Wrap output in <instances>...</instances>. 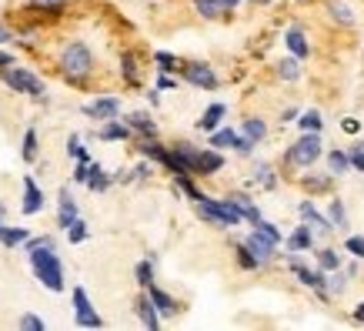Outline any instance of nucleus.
<instances>
[{
    "instance_id": "obj_52",
    "label": "nucleus",
    "mask_w": 364,
    "mask_h": 331,
    "mask_svg": "<svg viewBox=\"0 0 364 331\" xmlns=\"http://www.w3.org/2000/svg\"><path fill=\"white\" fill-rule=\"evenodd\" d=\"M14 64V57L7 54V51H0V70H4V67H11Z\"/></svg>"
},
{
    "instance_id": "obj_16",
    "label": "nucleus",
    "mask_w": 364,
    "mask_h": 331,
    "mask_svg": "<svg viewBox=\"0 0 364 331\" xmlns=\"http://www.w3.org/2000/svg\"><path fill=\"white\" fill-rule=\"evenodd\" d=\"M137 318L144 321V328H161V315H157V308H154V301L147 298V295H141L137 298Z\"/></svg>"
},
{
    "instance_id": "obj_25",
    "label": "nucleus",
    "mask_w": 364,
    "mask_h": 331,
    "mask_svg": "<svg viewBox=\"0 0 364 331\" xmlns=\"http://www.w3.org/2000/svg\"><path fill=\"white\" fill-rule=\"evenodd\" d=\"M254 177H257V184L267 191L277 188V177H274V167L267 164V161H261V164H254Z\"/></svg>"
},
{
    "instance_id": "obj_8",
    "label": "nucleus",
    "mask_w": 364,
    "mask_h": 331,
    "mask_svg": "<svg viewBox=\"0 0 364 331\" xmlns=\"http://www.w3.org/2000/svg\"><path fill=\"white\" fill-rule=\"evenodd\" d=\"M84 114L94 117V121H114L121 114V100L117 98H100L94 104H84Z\"/></svg>"
},
{
    "instance_id": "obj_36",
    "label": "nucleus",
    "mask_w": 364,
    "mask_h": 331,
    "mask_svg": "<svg viewBox=\"0 0 364 331\" xmlns=\"http://www.w3.org/2000/svg\"><path fill=\"white\" fill-rule=\"evenodd\" d=\"M254 231H261L267 238V241H274V244H281V231H277V224H271V221H257V224H254Z\"/></svg>"
},
{
    "instance_id": "obj_54",
    "label": "nucleus",
    "mask_w": 364,
    "mask_h": 331,
    "mask_svg": "<svg viewBox=\"0 0 364 331\" xmlns=\"http://www.w3.org/2000/svg\"><path fill=\"white\" fill-rule=\"evenodd\" d=\"M224 7H228V11H231V7H237V4H241V0H221Z\"/></svg>"
},
{
    "instance_id": "obj_43",
    "label": "nucleus",
    "mask_w": 364,
    "mask_h": 331,
    "mask_svg": "<svg viewBox=\"0 0 364 331\" xmlns=\"http://www.w3.org/2000/svg\"><path fill=\"white\" fill-rule=\"evenodd\" d=\"M67 151H70V157H77V161H90L87 157V151H84V144H80V137L74 134L70 141H67Z\"/></svg>"
},
{
    "instance_id": "obj_32",
    "label": "nucleus",
    "mask_w": 364,
    "mask_h": 331,
    "mask_svg": "<svg viewBox=\"0 0 364 331\" xmlns=\"http://www.w3.org/2000/svg\"><path fill=\"white\" fill-rule=\"evenodd\" d=\"M328 214H331V228H348V211H344V204L338 198L328 204Z\"/></svg>"
},
{
    "instance_id": "obj_10",
    "label": "nucleus",
    "mask_w": 364,
    "mask_h": 331,
    "mask_svg": "<svg viewBox=\"0 0 364 331\" xmlns=\"http://www.w3.org/2000/svg\"><path fill=\"white\" fill-rule=\"evenodd\" d=\"M221 167H224V157L218 154V151H200V147H198V157H194V167H191V174L208 177V174H218Z\"/></svg>"
},
{
    "instance_id": "obj_3",
    "label": "nucleus",
    "mask_w": 364,
    "mask_h": 331,
    "mask_svg": "<svg viewBox=\"0 0 364 331\" xmlns=\"http://www.w3.org/2000/svg\"><path fill=\"white\" fill-rule=\"evenodd\" d=\"M194 204H198L200 221H208L214 228H234V224H241V214H237V208H234L228 198L214 201V198H208V194H200Z\"/></svg>"
},
{
    "instance_id": "obj_2",
    "label": "nucleus",
    "mask_w": 364,
    "mask_h": 331,
    "mask_svg": "<svg viewBox=\"0 0 364 331\" xmlns=\"http://www.w3.org/2000/svg\"><path fill=\"white\" fill-rule=\"evenodd\" d=\"M90 70H94V54H90V47L84 41H74V44H67L60 51V74L67 80L84 84L90 78Z\"/></svg>"
},
{
    "instance_id": "obj_15",
    "label": "nucleus",
    "mask_w": 364,
    "mask_h": 331,
    "mask_svg": "<svg viewBox=\"0 0 364 331\" xmlns=\"http://www.w3.org/2000/svg\"><path fill=\"white\" fill-rule=\"evenodd\" d=\"M311 248H314V231H308V224L294 228V234L287 238V251L298 254V251H311Z\"/></svg>"
},
{
    "instance_id": "obj_35",
    "label": "nucleus",
    "mask_w": 364,
    "mask_h": 331,
    "mask_svg": "<svg viewBox=\"0 0 364 331\" xmlns=\"http://www.w3.org/2000/svg\"><path fill=\"white\" fill-rule=\"evenodd\" d=\"M67 238H70V244H80L84 238H87V224L80 218H74L70 221V228H67Z\"/></svg>"
},
{
    "instance_id": "obj_31",
    "label": "nucleus",
    "mask_w": 364,
    "mask_h": 331,
    "mask_svg": "<svg viewBox=\"0 0 364 331\" xmlns=\"http://www.w3.org/2000/svg\"><path fill=\"white\" fill-rule=\"evenodd\" d=\"M318 265H321V271H338V268H341V254L334 251V248H321Z\"/></svg>"
},
{
    "instance_id": "obj_56",
    "label": "nucleus",
    "mask_w": 364,
    "mask_h": 331,
    "mask_svg": "<svg viewBox=\"0 0 364 331\" xmlns=\"http://www.w3.org/2000/svg\"><path fill=\"white\" fill-rule=\"evenodd\" d=\"M261 4H264V0H261Z\"/></svg>"
},
{
    "instance_id": "obj_48",
    "label": "nucleus",
    "mask_w": 364,
    "mask_h": 331,
    "mask_svg": "<svg viewBox=\"0 0 364 331\" xmlns=\"http://www.w3.org/2000/svg\"><path fill=\"white\" fill-rule=\"evenodd\" d=\"M344 248H348L354 258H364V238H348V241H344Z\"/></svg>"
},
{
    "instance_id": "obj_24",
    "label": "nucleus",
    "mask_w": 364,
    "mask_h": 331,
    "mask_svg": "<svg viewBox=\"0 0 364 331\" xmlns=\"http://www.w3.org/2000/svg\"><path fill=\"white\" fill-rule=\"evenodd\" d=\"M27 238H31L27 228H4V224H0V244H4V248H17V244H23Z\"/></svg>"
},
{
    "instance_id": "obj_40",
    "label": "nucleus",
    "mask_w": 364,
    "mask_h": 331,
    "mask_svg": "<svg viewBox=\"0 0 364 331\" xmlns=\"http://www.w3.org/2000/svg\"><path fill=\"white\" fill-rule=\"evenodd\" d=\"M157 64H161V74H174V70H181V61H177L174 54H157Z\"/></svg>"
},
{
    "instance_id": "obj_11",
    "label": "nucleus",
    "mask_w": 364,
    "mask_h": 331,
    "mask_svg": "<svg viewBox=\"0 0 364 331\" xmlns=\"http://www.w3.org/2000/svg\"><path fill=\"white\" fill-rule=\"evenodd\" d=\"M44 208V191L37 188L33 177H23V214H37Z\"/></svg>"
},
{
    "instance_id": "obj_55",
    "label": "nucleus",
    "mask_w": 364,
    "mask_h": 331,
    "mask_svg": "<svg viewBox=\"0 0 364 331\" xmlns=\"http://www.w3.org/2000/svg\"><path fill=\"white\" fill-rule=\"evenodd\" d=\"M0 41H11V37H7V31H0Z\"/></svg>"
},
{
    "instance_id": "obj_30",
    "label": "nucleus",
    "mask_w": 364,
    "mask_h": 331,
    "mask_svg": "<svg viewBox=\"0 0 364 331\" xmlns=\"http://www.w3.org/2000/svg\"><path fill=\"white\" fill-rule=\"evenodd\" d=\"M277 78L281 80H298L301 78L298 57H284V61H277Z\"/></svg>"
},
{
    "instance_id": "obj_27",
    "label": "nucleus",
    "mask_w": 364,
    "mask_h": 331,
    "mask_svg": "<svg viewBox=\"0 0 364 331\" xmlns=\"http://www.w3.org/2000/svg\"><path fill=\"white\" fill-rule=\"evenodd\" d=\"M90 191H107L111 188V177L104 174V167L100 164H90V174H87V181H84Z\"/></svg>"
},
{
    "instance_id": "obj_33",
    "label": "nucleus",
    "mask_w": 364,
    "mask_h": 331,
    "mask_svg": "<svg viewBox=\"0 0 364 331\" xmlns=\"http://www.w3.org/2000/svg\"><path fill=\"white\" fill-rule=\"evenodd\" d=\"M331 17H334L338 23H344V27H351V23H354V14L344 7L341 0H331Z\"/></svg>"
},
{
    "instance_id": "obj_50",
    "label": "nucleus",
    "mask_w": 364,
    "mask_h": 331,
    "mask_svg": "<svg viewBox=\"0 0 364 331\" xmlns=\"http://www.w3.org/2000/svg\"><path fill=\"white\" fill-rule=\"evenodd\" d=\"M341 127H344V134H358L361 131V121H358V117H344Z\"/></svg>"
},
{
    "instance_id": "obj_34",
    "label": "nucleus",
    "mask_w": 364,
    "mask_h": 331,
    "mask_svg": "<svg viewBox=\"0 0 364 331\" xmlns=\"http://www.w3.org/2000/svg\"><path fill=\"white\" fill-rule=\"evenodd\" d=\"M21 154H23V161H37V131H33V127L23 134V151Z\"/></svg>"
},
{
    "instance_id": "obj_26",
    "label": "nucleus",
    "mask_w": 364,
    "mask_h": 331,
    "mask_svg": "<svg viewBox=\"0 0 364 331\" xmlns=\"http://www.w3.org/2000/svg\"><path fill=\"white\" fill-rule=\"evenodd\" d=\"M237 141H241V137H237L231 127H221V131L214 127V131H210V147H237Z\"/></svg>"
},
{
    "instance_id": "obj_21",
    "label": "nucleus",
    "mask_w": 364,
    "mask_h": 331,
    "mask_svg": "<svg viewBox=\"0 0 364 331\" xmlns=\"http://www.w3.org/2000/svg\"><path fill=\"white\" fill-rule=\"evenodd\" d=\"M348 171H351L348 151H338V147H334L331 154H328V174H331V177H341V174H348Z\"/></svg>"
},
{
    "instance_id": "obj_49",
    "label": "nucleus",
    "mask_w": 364,
    "mask_h": 331,
    "mask_svg": "<svg viewBox=\"0 0 364 331\" xmlns=\"http://www.w3.org/2000/svg\"><path fill=\"white\" fill-rule=\"evenodd\" d=\"M87 174H90V161H77V171H74V181H77V184H84V181H87Z\"/></svg>"
},
{
    "instance_id": "obj_7",
    "label": "nucleus",
    "mask_w": 364,
    "mask_h": 331,
    "mask_svg": "<svg viewBox=\"0 0 364 331\" xmlns=\"http://www.w3.org/2000/svg\"><path fill=\"white\" fill-rule=\"evenodd\" d=\"M181 70H184V80H188V84H194V88H204V90H214V88H218V74H214L208 64H200V61H194V64H184Z\"/></svg>"
},
{
    "instance_id": "obj_29",
    "label": "nucleus",
    "mask_w": 364,
    "mask_h": 331,
    "mask_svg": "<svg viewBox=\"0 0 364 331\" xmlns=\"http://www.w3.org/2000/svg\"><path fill=\"white\" fill-rule=\"evenodd\" d=\"M194 7H198L200 17H208V21H218L224 14V4L221 0H194Z\"/></svg>"
},
{
    "instance_id": "obj_13",
    "label": "nucleus",
    "mask_w": 364,
    "mask_h": 331,
    "mask_svg": "<svg viewBox=\"0 0 364 331\" xmlns=\"http://www.w3.org/2000/svg\"><path fill=\"white\" fill-rule=\"evenodd\" d=\"M147 298L154 301L157 315H164V318H171V315H177V301L167 295V291H161L157 285H147Z\"/></svg>"
},
{
    "instance_id": "obj_9",
    "label": "nucleus",
    "mask_w": 364,
    "mask_h": 331,
    "mask_svg": "<svg viewBox=\"0 0 364 331\" xmlns=\"http://www.w3.org/2000/svg\"><path fill=\"white\" fill-rule=\"evenodd\" d=\"M244 248H247V251H251L254 258H257V265H267V261L274 258V248H277V244H274V241H267V238H264L261 231H251V238L244 241Z\"/></svg>"
},
{
    "instance_id": "obj_22",
    "label": "nucleus",
    "mask_w": 364,
    "mask_h": 331,
    "mask_svg": "<svg viewBox=\"0 0 364 331\" xmlns=\"http://www.w3.org/2000/svg\"><path fill=\"white\" fill-rule=\"evenodd\" d=\"M224 114H228V107H224V104H210V107L204 110V117L198 121V127H200V131H208V134H210L214 127H218V124H221Z\"/></svg>"
},
{
    "instance_id": "obj_44",
    "label": "nucleus",
    "mask_w": 364,
    "mask_h": 331,
    "mask_svg": "<svg viewBox=\"0 0 364 331\" xmlns=\"http://www.w3.org/2000/svg\"><path fill=\"white\" fill-rule=\"evenodd\" d=\"M27 4H31V7H41V11H47V14H57L67 0H27Z\"/></svg>"
},
{
    "instance_id": "obj_12",
    "label": "nucleus",
    "mask_w": 364,
    "mask_h": 331,
    "mask_svg": "<svg viewBox=\"0 0 364 331\" xmlns=\"http://www.w3.org/2000/svg\"><path fill=\"white\" fill-rule=\"evenodd\" d=\"M291 268H294V275L301 278V285L314 288V291H318L321 298H324V295H328V291H324V275H321V271H308V268L301 265L298 258H291Z\"/></svg>"
},
{
    "instance_id": "obj_17",
    "label": "nucleus",
    "mask_w": 364,
    "mask_h": 331,
    "mask_svg": "<svg viewBox=\"0 0 364 331\" xmlns=\"http://www.w3.org/2000/svg\"><path fill=\"white\" fill-rule=\"evenodd\" d=\"M127 127H131V131H137L141 137H157V124L151 121V114H144V110H137V114H131V117H127Z\"/></svg>"
},
{
    "instance_id": "obj_23",
    "label": "nucleus",
    "mask_w": 364,
    "mask_h": 331,
    "mask_svg": "<svg viewBox=\"0 0 364 331\" xmlns=\"http://www.w3.org/2000/svg\"><path fill=\"white\" fill-rule=\"evenodd\" d=\"M100 137H104V141H127V137H131V127H127V124H117V117H114V121H104Z\"/></svg>"
},
{
    "instance_id": "obj_1",
    "label": "nucleus",
    "mask_w": 364,
    "mask_h": 331,
    "mask_svg": "<svg viewBox=\"0 0 364 331\" xmlns=\"http://www.w3.org/2000/svg\"><path fill=\"white\" fill-rule=\"evenodd\" d=\"M27 258H31V268L37 281L50 291H64V268H60V258L54 251V241L50 238H27Z\"/></svg>"
},
{
    "instance_id": "obj_5",
    "label": "nucleus",
    "mask_w": 364,
    "mask_h": 331,
    "mask_svg": "<svg viewBox=\"0 0 364 331\" xmlns=\"http://www.w3.org/2000/svg\"><path fill=\"white\" fill-rule=\"evenodd\" d=\"M4 74V84L7 88H14V90H21V94H31V98H37V100H44V84H41V78H33L27 67H4L0 70Z\"/></svg>"
},
{
    "instance_id": "obj_39",
    "label": "nucleus",
    "mask_w": 364,
    "mask_h": 331,
    "mask_svg": "<svg viewBox=\"0 0 364 331\" xmlns=\"http://www.w3.org/2000/svg\"><path fill=\"white\" fill-rule=\"evenodd\" d=\"M137 285L141 288L154 285V265H151V261H141V265H137Z\"/></svg>"
},
{
    "instance_id": "obj_37",
    "label": "nucleus",
    "mask_w": 364,
    "mask_h": 331,
    "mask_svg": "<svg viewBox=\"0 0 364 331\" xmlns=\"http://www.w3.org/2000/svg\"><path fill=\"white\" fill-rule=\"evenodd\" d=\"M348 161H351L354 171H361V174H364V141L351 144V151H348Z\"/></svg>"
},
{
    "instance_id": "obj_42",
    "label": "nucleus",
    "mask_w": 364,
    "mask_h": 331,
    "mask_svg": "<svg viewBox=\"0 0 364 331\" xmlns=\"http://www.w3.org/2000/svg\"><path fill=\"white\" fill-rule=\"evenodd\" d=\"M304 188L308 191H328L331 188V174H324V177H304Z\"/></svg>"
},
{
    "instance_id": "obj_19",
    "label": "nucleus",
    "mask_w": 364,
    "mask_h": 331,
    "mask_svg": "<svg viewBox=\"0 0 364 331\" xmlns=\"http://www.w3.org/2000/svg\"><path fill=\"white\" fill-rule=\"evenodd\" d=\"M301 218H304V224H311L314 231H331V221L321 218L318 208H314L311 201H301Z\"/></svg>"
},
{
    "instance_id": "obj_14",
    "label": "nucleus",
    "mask_w": 364,
    "mask_h": 331,
    "mask_svg": "<svg viewBox=\"0 0 364 331\" xmlns=\"http://www.w3.org/2000/svg\"><path fill=\"white\" fill-rule=\"evenodd\" d=\"M228 201L237 208L241 221H251V224H257V221H261V211H257V204H254L247 194H228Z\"/></svg>"
},
{
    "instance_id": "obj_51",
    "label": "nucleus",
    "mask_w": 364,
    "mask_h": 331,
    "mask_svg": "<svg viewBox=\"0 0 364 331\" xmlns=\"http://www.w3.org/2000/svg\"><path fill=\"white\" fill-rule=\"evenodd\" d=\"M171 88H177V80L167 78V74H161V80H157V90H171Z\"/></svg>"
},
{
    "instance_id": "obj_47",
    "label": "nucleus",
    "mask_w": 364,
    "mask_h": 331,
    "mask_svg": "<svg viewBox=\"0 0 364 331\" xmlns=\"http://www.w3.org/2000/svg\"><path fill=\"white\" fill-rule=\"evenodd\" d=\"M21 328L23 331H44V321L37 318V315H23V318H21Z\"/></svg>"
},
{
    "instance_id": "obj_6",
    "label": "nucleus",
    "mask_w": 364,
    "mask_h": 331,
    "mask_svg": "<svg viewBox=\"0 0 364 331\" xmlns=\"http://www.w3.org/2000/svg\"><path fill=\"white\" fill-rule=\"evenodd\" d=\"M74 318H77L80 328H100L104 321H100V315L94 311V305H90L87 291L84 288H74Z\"/></svg>"
},
{
    "instance_id": "obj_53",
    "label": "nucleus",
    "mask_w": 364,
    "mask_h": 331,
    "mask_svg": "<svg viewBox=\"0 0 364 331\" xmlns=\"http://www.w3.org/2000/svg\"><path fill=\"white\" fill-rule=\"evenodd\" d=\"M354 321H364V301L358 305V308H354Z\"/></svg>"
},
{
    "instance_id": "obj_46",
    "label": "nucleus",
    "mask_w": 364,
    "mask_h": 331,
    "mask_svg": "<svg viewBox=\"0 0 364 331\" xmlns=\"http://www.w3.org/2000/svg\"><path fill=\"white\" fill-rule=\"evenodd\" d=\"M344 288H348V275H338V271H334V278L328 281V291H331V295H341Z\"/></svg>"
},
{
    "instance_id": "obj_20",
    "label": "nucleus",
    "mask_w": 364,
    "mask_h": 331,
    "mask_svg": "<svg viewBox=\"0 0 364 331\" xmlns=\"http://www.w3.org/2000/svg\"><path fill=\"white\" fill-rule=\"evenodd\" d=\"M284 44L291 47V54H294V57H308V54H311L308 37H304V31H301V27H291V31H287Z\"/></svg>"
},
{
    "instance_id": "obj_4",
    "label": "nucleus",
    "mask_w": 364,
    "mask_h": 331,
    "mask_svg": "<svg viewBox=\"0 0 364 331\" xmlns=\"http://www.w3.org/2000/svg\"><path fill=\"white\" fill-rule=\"evenodd\" d=\"M318 157H321V137H318V131H304L298 141L291 144V151H287V164L298 167V171H308Z\"/></svg>"
},
{
    "instance_id": "obj_28",
    "label": "nucleus",
    "mask_w": 364,
    "mask_h": 331,
    "mask_svg": "<svg viewBox=\"0 0 364 331\" xmlns=\"http://www.w3.org/2000/svg\"><path fill=\"white\" fill-rule=\"evenodd\" d=\"M264 134H267V127H264V121H261V117H247V121H244V137H247L251 144L264 141Z\"/></svg>"
},
{
    "instance_id": "obj_45",
    "label": "nucleus",
    "mask_w": 364,
    "mask_h": 331,
    "mask_svg": "<svg viewBox=\"0 0 364 331\" xmlns=\"http://www.w3.org/2000/svg\"><path fill=\"white\" fill-rule=\"evenodd\" d=\"M237 261H241V268H247V271H251V268H261V265H257V258H254L244 244H237Z\"/></svg>"
},
{
    "instance_id": "obj_18",
    "label": "nucleus",
    "mask_w": 364,
    "mask_h": 331,
    "mask_svg": "<svg viewBox=\"0 0 364 331\" xmlns=\"http://www.w3.org/2000/svg\"><path fill=\"white\" fill-rule=\"evenodd\" d=\"M77 218V201L70 198V191H60V214H57V228H70V221Z\"/></svg>"
},
{
    "instance_id": "obj_41",
    "label": "nucleus",
    "mask_w": 364,
    "mask_h": 331,
    "mask_svg": "<svg viewBox=\"0 0 364 331\" xmlns=\"http://www.w3.org/2000/svg\"><path fill=\"white\" fill-rule=\"evenodd\" d=\"M121 64H124V80H127V84H137V64H134V54H124Z\"/></svg>"
},
{
    "instance_id": "obj_38",
    "label": "nucleus",
    "mask_w": 364,
    "mask_h": 331,
    "mask_svg": "<svg viewBox=\"0 0 364 331\" xmlns=\"http://www.w3.org/2000/svg\"><path fill=\"white\" fill-rule=\"evenodd\" d=\"M298 124H301V131H321V114L318 110H304Z\"/></svg>"
}]
</instances>
